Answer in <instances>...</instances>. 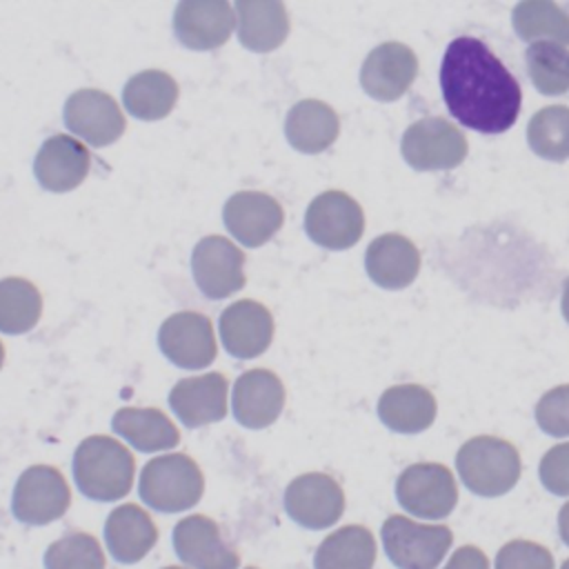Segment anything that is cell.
Returning <instances> with one entry per match:
<instances>
[{
	"label": "cell",
	"mask_w": 569,
	"mask_h": 569,
	"mask_svg": "<svg viewBox=\"0 0 569 569\" xmlns=\"http://www.w3.org/2000/svg\"><path fill=\"white\" fill-rule=\"evenodd\" d=\"M440 91L449 113L480 133H502L520 116L522 91L500 58L478 38L451 40L440 62Z\"/></svg>",
	"instance_id": "obj_1"
},
{
	"label": "cell",
	"mask_w": 569,
	"mask_h": 569,
	"mask_svg": "<svg viewBox=\"0 0 569 569\" xmlns=\"http://www.w3.org/2000/svg\"><path fill=\"white\" fill-rule=\"evenodd\" d=\"M136 460L131 451L111 436H89L73 453V478L91 500L124 498L133 485Z\"/></svg>",
	"instance_id": "obj_2"
},
{
	"label": "cell",
	"mask_w": 569,
	"mask_h": 569,
	"mask_svg": "<svg viewBox=\"0 0 569 569\" xmlns=\"http://www.w3.org/2000/svg\"><path fill=\"white\" fill-rule=\"evenodd\" d=\"M456 467L465 487L482 498L507 493L520 478V456L516 447L496 436L467 440L456 456Z\"/></svg>",
	"instance_id": "obj_3"
},
{
	"label": "cell",
	"mask_w": 569,
	"mask_h": 569,
	"mask_svg": "<svg viewBox=\"0 0 569 569\" xmlns=\"http://www.w3.org/2000/svg\"><path fill=\"white\" fill-rule=\"evenodd\" d=\"M138 491L151 509L178 513L187 511L200 500L204 478L196 460L187 453H167L149 460L142 467Z\"/></svg>",
	"instance_id": "obj_4"
},
{
	"label": "cell",
	"mask_w": 569,
	"mask_h": 569,
	"mask_svg": "<svg viewBox=\"0 0 569 569\" xmlns=\"http://www.w3.org/2000/svg\"><path fill=\"white\" fill-rule=\"evenodd\" d=\"M453 542L445 525H420L405 516H389L382 525L387 558L398 569H436Z\"/></svg>",
	"instance_id": "obj_5"
},
{
	"label": "cell",
	"mask_w": 569,
	"mask_h": 569,
	"mask_svg": "<svg viewBox=\"0 0 569 569\" xmlns=\"http://www.w3.org/2000/svg\"><path fill=\"white\" fill-rule=\"evenodd\" d=\"M402 158L418 171L453 169L467 158V138L462 131L445 118H422L402 136Z\"/></svg>",
	"instance_id": "obj_6"
},
{
	"label": "cell",
	"mask_w": 569,
	"mask_h": 569,
	"mask_svg": "<svg viewBox=\"0 0 569 569\" xmlns=\"http://www.w3.org/2000/svg\"><path fill=\"white\" fill-rule=\"evenodd\" d=\"M396 498L405 511L418 518L440 520L458 502L453 473L438 462H416L407 467L396 482Z\"/></svg>",
	"instance_id": "obj_7"
},
{
	"label": "cell",
	"mask_w": 569,
	"mask_h": 569,
	"mask_svg": "<svg viewBox=\"0 0 569 569\" xmlns=\"http://www.w3.org/2000/svg\"><path fill=\"white\" fill-rule=\"evenodd\" d=\"M305 231L325 249H349L365 231L362 207L345 191H325L307 207Z\"/></svg>",
	"instance_id": "obj_8"
},
{
	"label": "cell",
	"mask_w": 569,
	"mask_h": 569,
	"mask_svg": "<svg viewBox=\"0 0 569 569\" xmlns=\"http://www.w3.org/2000/svg\"><path fill=\"white\" fill-rule=\"evenodd\" d=\"M71 502V491L64 476L49 465H33L20 473L11 509L20 522L47 525L58 520Z\"/></svg>",
	"instance_id": "obj_9"
},
{
	"label": "cell",
	"mask_w": 569,
	"mask_h": 569,
	"mask_svg": "<svg viewBox=\"0 0 569 569\" xmlns=\"http://www.w3.org/2000/svg\"><path fill=\"white\" fill-rule=\"evenodd\" d=\"M191 271L198 289L220 300L244 287V253L224 236H207L193 247Z\"/></svg>",
	"instance_id": "obj_10"
},
{
	"label": "cell",
	"mask_w": 569,
	"mask_h": 569,
	"mask_svg": "<svg viewBox=\"0 0 569 569\" xmlns=\"http://www.w3.org/2000/svg\"><path fill=\"white\" fill-rule=\"evenodd\" d=\"M62 118L67 129L91 147L116 142L127 124L116 98L100 89L73 91L64 102Z\"/></svg>",
	"instance_id": "obj_11"
},
{
	"label": "cell",
	"mask_w": 569,
	"mask_h": 569,
	"mask_svg": "<svg viewBox=\"0 0 569 569\" xmlns=\"http://www.w3.org/2000/svg\"><path fill=\"white\" fill-rule=\"evenodd\" d=\"M160 351L182 369H204L216 358V336L207 316L198 311H178L169 316L158 331Z\"/></svg>",
	"instance_id": "obj_12"
},
{
	"label": "cell",
	"mask_w": 569,
	"mask_h": 569,
	"mask_svg": "<svg viewBox=\"0 0 569 569\" xmlns=\"http://www.w3.org/2000/svg\"><path fill=\"white\" fill-rule=\"evenodd\" d=\"M284 509L307 529H327L345 511V493L327 473H302L284 491Z\"/></svg>",
	"instance_id": "obj_13"
},
{
	"label": "cell",
	"mask_w": 569,
	"mask_h": 569,
	"mask_svg": "<svg viewBox=\"0 0 569 569\" xmlns=\"http://www.w3.org/2000/svg\"><path fill=\"white\" fill-rule=\"evenodd\" d=\"M418 76V58L402 42H382L365 58L360 69L362 89L382 102L398 100Z\"/></svg>",
	"instance_id": "obj_14"
},
{
	"label": "cell",
	"mask_w": 569,
	"mask_h": 569,
	"mask_svg": "<svg viewBox=\"0 0 569 569\" xmlns=\"http://www.w3.org/2000/svg\"><path fill=\"white\" fill-rule=\"evenodd\" d=\"M227 231L244 247L269 242L282 227L284 211L276 198L262 191H238L222 209Z\"/></svg>",
	"instance_id": "obj_15"
},
{
	"label": "cell",
	"mask_w": 569,
	"mask_h": 569,
	"mask_svg": "<svg viewBox=\"0 0 569 569\" xmlns=\"http://www.w3.org/2000/svg\"><path fill=\"white\" fill-rule=\"evenodd\" d=\"M233 7L227 0H182L173 11V33L189 49H216L233 31Z\"/></svg>",
	"instance_id": "obj_16"
},
{
	"label": "cell",
	"mask_w": 569,
	"mask_h": 569,
	"mask_svg": "<svg viewBox=\"0 0 569 569\" xmlns=\"http://www.w3.org/2000/svg\"><path fill=\"white\" fill-rule=\"evenodd\" d=\"M222 347L240 360H251L267 351L273 338V318L269 309L256 300L231 302L218 320Z\"/></svg>",
	"instance_id": "obj_17"
},
{
	"label": "cell",
	"mask_w": 569,
	"mask_h": 569,
	"mask_svg": "<svg viewBox=\"0 0 569 569\" xmlns=\"http://www.w3.org/2000/svg\"><path fill=\"white\" fill-rule=\"evenodd\" d=\"M173 549L193 569H236L240 558L229 547L218 525L202 513L187 516L173 527Z\"/></svg>",
	"instance_id": "obj_18"
},
{
	"label": "cell",
	"mask_w": 569,
	"mask_h": 569,
	"mask_svg": "<svg viewBox=\"0 0 569 569\" xmlns=\"http://www.w3.org/2000/svg\"><path fill=\"white\" fill-rule=\"evenodd\" d=\"M91 169L89 149L71 136L56 133L47 138L33 160V173L47 191L76 189Z\"/></svg>",
	"instance_id": "obj_19"
},
{
	"label": "cell",
	"mask_w": 569,
	"mask_h": 569,
	"mask_svg": "<svg viewBox=\"0 0 569 569\" xmlns=\"http://www.w3.org/2000/svg\"><path fill=\"white\" fill-rule=\"evenodd\" d=\"M284 407L282 380L269 369H249L233 385L231 409L236 420L249 429H264Z\"/></svg>",
	"instance_id": "obj_20"
},
{
	"label": "cell",
	"mask_w": 569,
	"mask_h": 569,
	"mask_svg": "<svg viewBox=\"0 0 569 569\" xmlns=\"http://www.w3.org/2000/svg\"><path fill=\"white\" fill-rule=\"evenodd\" d=\"M227 378L220 371H211L178 380L169 393V405L182 425L202 427L227 416Z\"/></svg>",
	"instance_id": "obj_21"
},
{
	"label": "cell",
	"mask_w": 569,
	"mask_h": 569,
	"mask_svg": "<svg viewBox=\"0 0 569 569\" xmlns=\"http://www.w3.org/2000/svg\"><path fill=\"white\" fill-rule=\"evenodd\" d=\"M365 267L378 287L402 289L416 280L420 271V253L409 238L400 233H385L369 242Z\"/></svg>",
	"instance_id": "obj_22"
},
{
	"label": "cell",
	"mask_w": 569,
	"mask_h": 569,
	"mask_svg": "<svg viewBox=\"0 0 569 569\" xmlns=\"http://www.w3.org/2000/svg\"><path fill=\"white\" fill-rule=\"evenodd\" d=\"M238 40L242 47L267 53L289 36V16L280 0H238Z\"/></svg>",
	"instance_id": "obj_23"
},
{
	"label": "cell",
	"mask_w": 569,
	"mask_h": 569,
	"mask_svg": "<svg viewBox=\"0 0 569 569\" xmlns=\"http://www.w3.org/2000/svg\"><path fill=\"white\" fill-rule=\"evenodd\" d=\"M104 540L118 562L142 560L158 540L151 516L138 505L116 507L104 522Z\"/></svg>",
	"instance_id": "obj_24"
},
{
	"label": "cell",
	"mask_w": 569,
	"mask_h": 569,
	"mask_svg": "<svg viewBox=\"0 0 569 569\" xmlns=\"http://www.w3.org/2000/svg\"><path fill=\"white\" fill-rule=\"evenodd\" d=\"M340 131L338 113L322 100L296 102L284 120V133L293 149L302 153H320L329 149Z\"/></svg>",
	"instance_id": "obj_25"
},
{
	"label": "cell",
	"mask_w": 569,
	"mask_h": 569,
	"mask_svg": "<svg viewBox=\"0 0 569 569\" xmlns=\"http://www.w3.org/2000/svg\"><path fill=\"white\" fill-rule=\"evenodd\" d=\"M436 398L420 385L389 387L378 400L380 420L398 433H418L436 418Z\"/></svg>",
	"instance_id": "obj_26"
},
{
	"label": "cell",
	"mask_w": 569,
	"mask_h": 569,
	"mask_svg": "<svg viewBox=\"0 0 569 569\" xmlns=\"http://www.w3.org/2000/svg\"><path fill=\"white\" fill-rule=\"evenodd\" d=\"M178 100V82L160 69H147L131 76L122 89L124 109L140 120H160L169 116Z\"/></svg>",
	"instance_id": "obj_27"
},
{
	"label": "cell",
	"mask_w": 569,
	"mask_h": 569,
	"mask_svg": "<svg viewBox=\"0 0 569 569\" xmlns=\"http://www.w3.org/2000/svg\"><path fill=\"white\" fill-rule=\"evenodd\" d=\"M111 427L118 436H122L127 442H131L140 451L171 449L180 440L178 427L169 420L167 413L153 407L151 409L124 407L113 416Z\"/></svg>",
	"instance_id": "obj_28"
},
{
	"label": "cell",
	"mask_w": 569,
	"mask_h": 569,
	"mask_svg": "<svg viewBox=\"0 0 569 569\" xmlns=\"http://www.w3.org/2000/svg\"><path fill=\"white\" fill-rule=\"evenodd\" d=\"M376 540L362 525H347L329 533L313 558L316 569H373Z\"/></svg>",
	"instance_id": "obj_29"
},
{
	"label": "cell",
	"mask_w": 569,
	"mask_h": 569,
	"mask_svg": "<svg viewBox=\"0 0 569 569\" xmlns=\"http://www.w3.org/2000/svg\"><path fill=\"white\" fill-rule=\"evenodd\" d=\"M513 29L527 42L569 44V13L556 2L527 0L516 4Z\"/></svg>",
	"instance_id": "obj_30"
},
{
	"label": "cell",
	"mask_w": 569,
	"mask_h": 569,
	"mask_svg": "<svg viewBox=\"0 0 569 569\" xmlns=\"http://www.w3.org/2000/svg\"><path fill=\"white\" fill-rule=\"evenodd\" d=\"M42 313V298L33 282L24 278L0 280V331L2 333H27L31 331Z\"/></svg>",
	"instance_id": "obj_31"
},
{
	"label": "cell",
	"mask_w": 569,
	"mask_h": 569,
	"mask_svg": "<svg viewBox=\"0 0 569 569\" xmlns=\"http://www.w3.org/2000/svg\"><path fill=\"white\" fill-rule=\"evenodd\" d=\"M527 140L536 156L553 162L569 158V107L551 104L533 113L527 124Z\"/></svg>",
	"instance_id": "obj_32"
},
{
	"label": "cell",
	"mask_w": 569,
	"mask_h": 569,
	"mask_svg": "<svg viewBox=\"0 0 569 569\" xmlns=\"http://www.w3.org/2000/svg\"><path fill=\"white\" fill-rule=\"evenodd\" d=\"M525 62L533 87L545 96H560L569 89V49L558 42H531Z\"/></svg>",
	"instance_id": "obj_33"
},
{
	"label": "cell",
	"mask_w": 569,
	"mask_h": 569,
	"mask_svg": "<svg viewBox=\"0 0 569 569\" xmlns=\"http://www.w3.org/2000/svg\"><path fill=\"white\" fill-rule=\"evenodd\" d=\"M47 569H104V553L100 542L84 531H71L44 551Z\"/></svg>",
	"instance_id": "obj_34"
},
{
	"label": "cell",
	"mask_w": 569,
	"mask_h": 569,
	"mask_svg": "<svg viewBox=\"0 0 569 569\" xmlns=\"http://www.w3.org/2000/svg\"><path fill=\"white\" fill-rule=\"evenodd\" d=\"M536 422L549 436H569V385H560L538 400Z\"/></svg>",
	"instance_id": "obj_35"
},
{
	"label": "cell",
	"mask_w": 569,
	"mask_h": 569,
	"mask_svg": "<svg viewBox=\"0 0 569 569\" xmlns=\"http://www.w3.org/2000/svg\"><path fill=\"white\" fill-rule=\"evenodd\" d=\"M496 569H553V556L538 542L511 540L498 551Z\"/></svg>",
	"instance_id": "obj_36"
},
{
	"label": "cell",
	"mask_w": 569,
	"mask_h": 569,
	"mask_svg": "<svg viewBox=\"0 0 569 569\" xmlns=\"http://www.w3.org/2000/svg\"><path fill=\"white\" fill-rule=\"evenodd\" d=\"M540 480L547 491L569 496V442L556 445L542 456Z\"/></svg>",
	"instance_id": "obj_37"
},
{
	"label": "cell",
	"mask_w": 569,
	"mask_h": 569,
	"mask_svg": "<svg viewBox=\"0 0 569 569\" xmlns=\"http://www.w3.org/2000/svg\"><path fill=\"white\" fill-rule=\"evenodd\" d=\"M445 569H489V560L480 549L465 545L458 551H453Z\"/></svg>",
	"instance_id": "obj_38"
},
{
	"label": "cell",
	"mask_w": 569,
	"mask_h": 569,
	"mask_svg": "<svg viewBox=\"0 0 569 569\" xmlns=\"http://www.w3.org/2000/svg\"><path fill=\"white\" fill-rule=\"evenodd\" d=\"M558 531H560L562 542L569 545V502H565L558 513Z\"/></svg>",
	"instance_id": "obj_39"
},
{
	"label": "cell",
	"mask_w": 569,
	"mask_h": 569,
	"mask_svg": "<svg viewBox=\"0 0 569 569\" xmlns=\"http://www.w3.org/2000/svg\"><path fill=\"white\" fill-rule=\"evenodd\" d=\"M562 316L569 322V278H567L565 289H562Z\"/></svg>",
	"instance_id": "obj_40"
},
{
	"label": "cell",
	"mask_w": 569,
	"mask_h": 569,
	"mask_svg": "<svg viewBox=\"0 0 569 569\" xmlns=\"http://www.w3.org/2000/svg\"><path fill=\"white\" fill-rule=\"evenodd\" d=\"M2 362H4V347H2V342H0V369H2Z\"/></svg>",
	"instance_id": "obj_41"
},
{
	"label": "cell",
	"mask_w": 569,
	"mask_h": 569,
	"mask_svg": "<svg viewBox=\"0 0 569 569\" xmlns=\"http://www.w3.org/2000/svg\"><path fill=\"white\" fill-rule=\"evenodd\" d=\"M562 569H569V560H565V562H562Z\"/></svg>",
	"instance_id": "obj_42"
},
{
	"label": "cell",
	"mask_w": 569,
	"mask_h": 569,
	"mask_svg": "<svg viewBox=\"0 0 569 569\" xmlns=\"http://www.w3.org/2000/svg\"><path fill=\"white\" fill-rule=\"evenodd\" d=\"M164 569H182V567H164Z\"/></svg>",
	"instance_id": "obj_43"
},
{
	"label": "cell",
	"mask_w": 569,
	"mask_h": 569,
	"mask_svg": "<svg viewBox=\"0 0 569 569\" xmlns=\"http://www.w3.org/2000/svg\"><path fill=\"white\" fill-rule=\"evenodd\" d=\"M247 569H256V567H247Z\"/></svg>",
	"instance_id": "obj_44"
}]
</instances>
